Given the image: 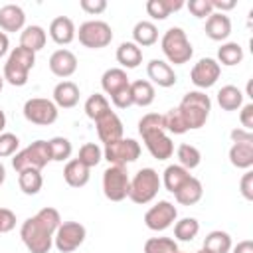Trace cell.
<instances>
[{
  "instance_id": "obj_54",
  "label": "cell",
  "mask_w": 253,
  "mask_h": 253,
  "mask_svg": "<svg viewBox=\"0 0 253 253\" xmlns=\"http://www.w3.org/2000/svg\"><path fill=\"white\" fill-rule=\"evenodd\" d=\"M4 128H6V115H4V111L0 109V134L4 132Z\"/></svg>"
},
{
  "instance_id": "obj_1",
  "label": "cell",
  "mask_w": 253,
  "mask_h": 253,
  "mask_svg": "<svg viewBox=\"0 0 253 253\" xmlns=\"http://www.w3.org/2000/svg\"><path fill=\"white\" fill-rule=\"evenodd\" d=\"M61 223V215L55 208H42L36 215L28 217L20 227L22 243L30 253H49L53 235Z\"/></svg>"
},
{
  "instance_id": "obj_23",
  "label": "cell",
  "mask_w": 253,
  "mask_h": 253,
  "mask_svg": "<svg viewBox=\"0 0 253 253\" xmlns=\"http://www.w3.org/2000/svg\"><path fill=\"white\" fill-rule=\"evenodd\" d=\"M229 162L239 170H249L253 166V140L233 142L229 148Z\"/></svg>"
},
{
  "instance_id": "obj_26",
  "label": "cell",
  "mask_w": 253,
  "mask_h": 253,
  "mask_svg": "<svg viewBox=\"0 0 253 253\" xmlns=\"http://www.w3.org/2000/svg\"><path fill=\"white\" fill-rule=\"evenodd\" d=\"M47 42V36H45V30L42 26H26L20 34V45L30 49V51H40Z\"/></svg>"
},
{
  "instance_id": "obj_15",
  "label": "cell",
  "mask_w": 253,
  "mask_h": 253,
  "mask_svg": "<svg viewBox=\"0 0 253 253\" xmlns=\"http://www.w3.org/2000/svg\"><path fill=\"white\" fill-rule=\"evenodd\" d=\"M95 126H97V136L101 142L105 144H111L119 138H123V132H125V126H123V121L119 119V115L115 111H109L105 113L103 117H99L95 121Z\"/></svg>"
},
{
  "instance_id": "obj_5",
  "label": "cell",
  "mask_w": 253,
  "mask_h": 253,
  "mask_svg": "<svg viewBox=\"0 0 253 253\" xmlns=\"http://www.w3.org/2000/svg\"><path fill=\"white\" fill-rule=\"evenodd\" d=\"M160 49L168 63L174 65H184L194 55V47L182 28H168L160 40Z\"/></svg>"
},
{
  "instance_id": "obj_30",
  "label": "cell",
  "mask_w": 253,
  "mask_h": 253,
  "mask_svg": "<svg viewBox=\"0 0 253 253\" xmlns=\"http://www.w3.org/2000/svg\"><path fill=\"white\" fill-rule=\"evenodd\" d=\"M130 95H132V105L148 107V105H152V101L156 97V91H154V85L150 81L138 79V81L130 83Z\"/></svg>"
},
{
  "instance_id": "obj_34",
  "label": "cell",
  "mask_w": 253,
  "mask_h": 253,
  "mask_svg": "<svg viewBox=\"0 0 253 253\" xmlns=\"http://www.w3.org/2000/svg\"><path fill=\"white\" fill-rule=\"evenodd\" d=\"M241 61H243V47L237 42L221 43V47L217 49V63L233 67V65H239Z\"/></svg>"
},
{
  "instance_id": "obj_3",
  "label": "cell",
  "mask_w": 253,
  "mask_h": 253,
  "mask_svg": "<svg viewBox=\"0 0 253 253\" xmlns=\"http://www.w3.org/2000/svg\"><path fill=\"white\" fill-rule=\"evenodd\" d=\"M36 65V53L18 45L10 51L6 63H4V81H8L14 87H24L28 83V75Z\"/></svg>"
},
{
  "instance_id": "obj_11",
  "label": "cell",
  "mask_w": 253,
  "mask_h": 253,
  "mask_svg": "<svg viewBox=\"0 0 253 253\" xmlns=\"http://www.w3.org/2000/svg\"><path fill=\"white\" fill-rule=\"evenodd\" d=\"M142 148L134 138H119L111 144H105L103 158L113 166H126L134 160H138Z\"/></svg>"
},
{
  "instance_id": "obj_40",
  "label": "cell",
  "mask_w": 253,
  "mask_h": 253,
  "mask_svg": "<svg viewBox=\"0 0 253 253\" xmlns=\"http://www.w3.org/2000/svg\"><path fill=\"white\" fill-rule=\"evenodd\" d=\"M77 160H79L83 166H87V168L91 170L93 166H97V164L103 160V150H101V146H99L97 142H85V144L79 148Z\"/></svg>"
},
{
  "instance_id": "obj_39",
  "label": "cell",
  "mask_w": 253,
  "mask_h": 253,
  "mask_svg": "<svg viewBox=\"0 0 253 253\" xmlns=\"http://www.w3.org/2000/svg\"><path fill=\"white\" fill-rule=\"evenodd\" d=\"M144 253H178V243L172 237H150L144 241Z\"/></svg>"
},
{
  "instance_id": "obj_24",
  "label": "cell",
  "mask_w": 253,
  "mask_h": 253,
  "mask_svg": "<svg viewBox=\"0 0 253 253\" xmlns=\"http://www.w3.org/2000/svg\"><path fill=\"white\" fill-rule=\"evenodd\" d=\"M89 178H91V172H89L87 166H83L77 158L67 160V164L63 168V180H65L67 186H71V188H83L89 182Z\"/></svg>"
},
{
  "instance_id": "obj_53",
  "label": "cell",
  "mask_w": 253,
  "mask_h": 253,
  "mask_svg": "<svg viewBox=\"0 0 253 253\" xmlns=\"http://www.w3.org/2000/svg\"><path fill=\"white\" fill-rule=\"evenodd\" d=\"M8 47H10V40L4 32H0V57H4L8 53Z\"/></svg>"
},
{
  "instance_id": "obj_13",
  "label": "cell",
  "mask_w": 253,
  "mask_h": 253,
  "mask_svg": "<svg viewBox=\"0 0 253 253\" xmlns=\"http://www.w3.org/2000/svg\"><path fill=\"white\" fill-rule=\"evenodd\" d=\"M178 217V210L172 202L168 200H160L158 204H154L150 210H146L144 213V225L152 231H164L168 229Z\"/></svg>"
},
{
  "instance_id": "obj_19",
  "label": "cell",
  "mask_w": 253,
  "mask_h": 253,
  "mask_svg": "<svg viewBox=\"0 0 253 253\" xmlns=\"http://www.w3.org/2000/svg\"><path fill=\"white\" fill-rule=\"evenodd\" d=\"M204 32H206V36H208L210 40H213V42H223V40H227L229 34H231V20H229V16L219 14V12L210 14L208 20H206V30H204Z\"/></svg>"
},
{
  "instance_id": "obj_48",
  "label": "cell",
  "mask_w": 253,
  "mask_h": 253,
  "mask_svg": "<svg viewBox=\"0 0 253 253\" xmlns=\"http://www.w3.org/2000/svg\"><path fill=\"white\" fill-rule=\"evenodd\" d=\"M239 190H241V194H243L245 200H249V202L253 200V172L251 170H247L243 174V178L239 182Z\"/></svg>"
},
{
  "instance_id": "obj_12",
  "label": "cell",
  "mask_w": 253,
  "mask_h": 253,
  "mask_svg": "<svg viewBox=\"0 0 253 253\" xmlns=\"http://www.w3.org/2000/svg\"><path fill=\"white\" fill-rule=\"evenodd\" d=\"M24 117L28 123L32 125H40V126H49L57 121V107L53 101L43 99V97H32L24 103Z\"/></svg>"
},
{
  "instance_id": "obj_50",
  "label": "cell",
  "mask_w": 253,
  "mask_h": 253,
  "mask_svg": "<svg viewBox=\"0 0 253 253\" xmlns=\"http://www.w3.org/2000/svg\"><path fill=\"white\" fill-rule=\"evenodd\" d=\"M231 136V142H245V140H253V132L251 130H245V128H233L229 132Z\"/></svg>"
},
{
  "instance_id": "obj_14",
  "label": "cell",
  "mask_w": 253,
  "mask_h": 253,
  "mask_svg": "<svg viewBox=\"0 0 253 253\" xmlns=\"http://www.w3.org/2000/svg\"><path fill=\"white\" fill-rule=\"evenodd\" d=\"M221 75V65L213 57H202L198 63H194L190 71V79L198 89H210L217 83Z\"/></svg>"
},
{
  "instance_id": "obj_55",
  "label": "cell",
  "mask_w": 253,
  "mask_h": 253,
  "mask_svg": "<svg viewBox=\"0 0 253 253\" xmlns=\"http://www.w3.org/2000/svg\"><path fill=\"white\" fill-rule=\"evenodd\" d=\"M4 180H6V168H4V164L0 162V186L4 184Z\"/></svg>"
},
{
  "instance_id": "obj_43",
  "label": "cell",
  "mask_w": 253,
  "mask_h": 253,
  "mask_svg": "<svg viewBox=\"0 0 253 253\" xmlns=\"http://www.w3.org/2000/svg\"><path fill=\"white\" fill-rule=\"evenodd\" d=\"M18 146H20V138L14 132H2L0 134V158L14 156L18 152Z\"/></svg>"
},
{
  "instance_id": "obj_32",
  "label": "cell",
  "mask_w": 253,
  "mask_h": 253,
  "mask_svg": "<svg viewBox=\"0 0 253 253\" xmlns=\"http://www.w3.org/2000/svg\"><path fill=\"white\" fill-rule=\"evenodd\" d=\"M217 105L223 111H237L243 107V93L235 85H223L217 91Z\"/></svg>"
},
{
  "instance_id": "obj_8",
  "label": "cell",
  "mask_w": 253,
  "mask_h": 253,
  "mask_svg": "<svg viewBox=\"0 0 253 253\" xmlns=\"http://www.w3.org/2000/svg\"><path fill=\"white\" fill-rule=\"evenodd\" d=\"M75 36L79 38V43L83 47H89V49H101V47H107L113 42V30L103 20L83 22Z\"/></svg>"
},
{
  "instance_id": "obj_59",
  "label": "cell",
  "mask_w": 253,
  "mask_h": 253,
  "mask_svg": "<svg viewBox=\"0 0 253 253\" xmlns=\"http://www.w3.org/2000/svg\"><path fill=\"white\" fill-rule=\"evenodd\" d=\"M178 253H184V251H178Z\"/></svg>"
},
{
  "instance_id": "obj_7",
  "label": "cell",
  "mask_w": 253,
  "mask_h": 253,
  "mask_svg": "<svg viewBox=\"0 0 253 253\" xmlns=\"http://www.w3.org/2000/svg\"><path fill=\"white\" fill-rule=\"evenodd\" d=\"M47 162H51L47 140H34L32 144H28L20 152H16L12 158V166L16 172H22V170H40L42 172V168L47 166Z\"/></svg>"
},
{
  "instance_id": "obj_20",
  "label": "cell",
  "mask_w": 253,
  "mask_h": 253,
  "mask_svg": "<svg viewBox=\"0 0 253 253\" xmlns=\"http://www.w3.org/2000/svg\"><path fill=\"white\" fill-rule=\"evenodd\" d=\"M79 87L73 81H59L53 87V103L57 109H73L79 103Z\"/></svg>"
},
{
  "instance_id": "obj_36",
  "label": "cell",
  "mask_w": 253,
  "mask_h": 253,
  "mask_svg": "<svg viewBox=\"0 0 253 253\" xmlns=\"http://www.w3.org/2000/svg\"><path fill=\"white\" fill-rule=\"evenodd\" d=\"M176 156H178V162L180 166H184L186 170H194L200 166L202 162V152L194 146V144H188V142H182L176 150Z\"/></svg>"
},
{
  "instance_id": "obj_25",
  "label": "cell",
  "mask_w": 253,
  "mask_h": 253,
  "mask_svg": "<svg viewBox=\"0 0 253 253\" xmlns=\"http://www.w3.org/2000/svg\"><path fill=\"white\" fill-rule=\"evenodd\" d=\"M202 196H204V186H202V182H200L198 178H194V176H190V180H188L186 184H182V186L174 192L176 202L182 204V206H194V204H198V202L202 200Z\"/></svg>"
},
{
  "instance_id": "obj_51",
  "label": "cell",
  "mask_w": 253,
  "mask_h": 253,
  "mask_svg": "<svg viewBox=\"0 0 253 253\" xmlns=\"http://www.w3.org/2000/svg\"><path fill=\"white\" fill-rule=\"evenodd\" d=\"M211 6H213V10H217L219 14H225L227 10H233V8H235V0H227V2L211 0Z\"/></svg>"
},
{
  "instance_id": "obj_42",
  "label": "cell",
  "mask_w": 253,
  "mask_h": 253,
  "mask_svg": "<svg viewBox=\"0 0 253 253\" xmlns=\"http://www.w3.org/2000/svg\"><path fill=\"white\" fill-rule=\"evenodd\" d=\"M162 119H164V128L168 132H172V134H184V132L190 130L178 107H172L166 115H162Z\"/></svg>"
},
{
  "instance_id": "obj_22",
  "label": "cell",
  "mask_w": 253,
  "mask_h": 253,
  "mask_svg": "<svg viewBox=\"0 0 253 253\" xmlns=\"http://www.w3.org/2000/svg\"><path fill=\"white\" fill-rule=\"evenodd\" d=\"M26 24V12L18 4H6L0 8V28L6 32H20Z\"/></svg>"
},
{
  "instance_id": "obj_52",
  "label": "cell",
  "mask_w": 253,
  "mask_h": 253,
  "mask_svg": "<svg viewBox=\"0 0 253 253\" xmlns=\"http://www.w3.org/2000/svg\"><path fill=\"white\" fill-rule=\"evenodd\" d=\"M233 253H253V241H251V239L239 241V243L233 247Z\"/></svg>"
},
{
  "instance_id": "obj_46",
  "label": "cell",
  "mask_w": 253,
  "mask_h": 253,
  "mask_svg": "<svg viewBox=\"0 0 253 253\" xmlns=\"http://www.w3.org/2000/svg\"><path fill=\"white\" fill-rule=\"evenodd\" d=\"M79 6H81L83 12H87L91 16H97V14L107 10V2L105 0H81Z\"/></svg>"
},
{
  "instance_id": "obj_45",
  "label": "cell",
  "mask_w": 253,
  "mask_h": 253,
  "mask_svg": "<svg viewBox=\"0 0 253 253\" xmlns=\"http://www.w3.org/2000/svg\"><path fill=\"white\" fill-rule=\"evenodd\" d=\"M16 227V213L8 208H0V233H8Z\"/></svg>"
},
{
  "instance_id": "obj_10",
  "label": "cell",
  "mask_w": 253,
  "mask_h": 253,
  "mask_svg": "<svg viewBox=\"0 0 253 253\" xmlns=\"http://www.w3.org/2000/svg\"><path fill=\"white\" fill-rule=\"evenodd\" d=\"M87 237V229L79 221H61L55 235H53V245L59 253H73L83 245Z\"/></svg>"
},
{
  "instance_id": "obj_57",
  "label": "cell",
  "mask_w": 253,
  "mask_h": 253,
  "mask_svg": "<svg viewBox=\"0 0 253 253\" xmlns=\"http://www.w3.org/2000/svg\"><path fill=\"white\" fill-rule=\"evenodd\" d=\"M2 87H4V77H0V91H2Z\"/></svg>"
},
{
  "instance_id": "obj_47",
  "label": "cell",
  "mask_w": 253,
  "mask_h": 253,
  "mask_svg": "<svg viewBox=\"0 0 253 253\" xmlns=\"http://www.w3.org/2000/svg\"><path fill=\"white\" fill-rule=\"evenodd\" d=\"M111 101H113V105H115L117 109H128V107H132V95H130V87H126V89H123L121 93L113 95V97H111Z\"/></svg>"
},
{
  "instance_id": "obj_2",
  "label": "cell",
  "mask_w": 253,
  "mask_h": 253,
  "mask_svg": "<svg viewBox=\"0 0 253 253\" xmlns=\"http://www.w3.org/2000/svg\"><path fill=\"white\" fill-rule=\"evenodd\" d=\"M138 132L144 140L146 150L156 160H168L174 154V144L164 128V119L158 113H146L138 121Z\"/></svg>"
},
{
  "instance_id": "obj_56",
  "label": "cell",
  "mask_w": 253,
  "mask_h": 253,
  "mask_svg": "<svg viewBox=\"0 0 253 253\" xmlns=\"http://www.w3.org/2000/svg\"><path fill=\"white\" fill-rule=\"evenodd\" d=\"M251 87H253V81L249 79V83H247V97H251Z\"/></svg>"
},
{
  "instance_id": "obj_31",
  "label": "cell",
  "mask_w": 253,
  "mask_h": 253,
  "mask_svg": "<svg viewBox=\"0 0 253 253\" xmlns=\"http://www.w3.org/2000/svg\"><path fill=\"white\" fill-rule=\"evenodd\" d=\"M184 6L182 0H148L146 2V12L152 20H166L172 12L180 10Z\"/></svg>"
},
{
  "instance_id": "obj_41",
  "label": "cell",
  "mask_w": 253,
  "mask_h": 253,
  "mask_svg": "<svg viewBox=\"0 0 253 253\" xmlns=\"http://www.w3.org/2000/svg\"><path fill=\"white\" fill-rule=\"evenodd\" d=\"M49 144V154H51V160L55 162H63V160H69L71 152H73V146L71 142L65 138V136H53L47 140Z\"/></svg>"
},
{
  "instance_id": "obj_37",
  "label": "cell",
  "mask_w": 253,
  "mask_h": 253,
  "mask_svg": "<svg viewBox=\"0 0 253 253\" xmlns=\"http://www.w3.org/2000/svg\"><path fill=\"white\" fill-rule=\"evenodd\" d=\"M111 111V103L105 95L101 93H93L87 101H85V115L91 119V121H97L99 117H103L105 113Z\"/></svg>"
},
{
  "instance_id": "obj_16",
  "label": "cell",
  "mask_w": 253,
  "mask_h": 253,
  "mask_svg": "<svg viewBox=\"0 0 253 253\" xmlns=\"http://www.w3.org/2000/svg\"><path fill=\"white\" fill-rule=\"evenodd\" d=\"M49 71L55 75V77H61V79H67L71 77L75 71H77V57L73 51L61 47V49H55L51 55H49Z\"/></svg>"
},
{
  "instance_id": "obj_17",
  "label": "cell",
  "mask_w": 253,
  "mask_h": 253,
  "mask_svg": "<svg viewBox=\"0 0 253 253\" xmlns=\"http://www.w3.org/2000/svg\"><path fill=\"white\" fill-rule=\"evenodd\" d=\"M146 73L152 79V83H156L158 87H164V89L176 85V81H178L172 65L164 59H150L146 65Z\"/></svg>"
},
{
  "instance_id": "obj_27",
  "label": "cell",
  "mask_w": 253,
  "mask_h": 253,
  "mask_svg": "<svg viewBox=\"0 0 253 253\" xmlns=\"http://www.w3.org/2000/svg\"><path fill=\"white\" fill-rule=\"evenodd\" d=\"M132 40H134V43L138 47L154 45L158 42V28L148 20H140L132 28Z\"/></svg>"
},
{
  "instance_id": "obj_6",
  "label": "cell",
  "mask_w": 253,
  "mask_h": 253,
  "mask_svg": "<svg viewBox=\"0 0 253 253\" xmlns=\"http://www.w3.org/2000/svg\"><path fill=\"white\" fill-rule=\"evenodd\" d=\"M160 186H162V180H160V176L154 168H140L130 180L128 198L134 204L144 206V204H148L156 198Z\"/></svg>"
},
{
  "instance_id": "obj_33",
  "label": "cell",
  "mask_w": 253,
  "mask_h": 253,
  "mask_svg": "<svg viewBox=\"0 0 253 253\" xmlns=\"http://www.w3.org/2000/svg\"><path fill=\"white\" fill-rule=\"evenodd\" d=\"M204 249L210 253H229L231 249V235L221 229H213L204 239Z\"/></svg>"
},
{
  "instance_id": "obj_21",
  "label": "cell",
  "mask_w": 253,
  "mask_h": 253,
  "mask_svg": "<svg viewBox=\"0 0 253 253\" xmlns=\"http://www.w3.org/2000/svg\"><path fill=\"white\" fill-rule=\"evenodd\" d=\"M101 87H103V91H105L109 97H113V95L121 93L123 89L130 87V81H128V75H126L125 69H121V67H111V69H107V71L103 73V77H101Z\"/></svg>"
},
{
  "instance_id": "obj_9",
  "label": "cell",
  "mask_w": 253,
  "mask_h": 253,
  "mask_svg": "<svg viewBox=\"0 0 253 253\" xmlns=\"http://www.w3.org/2000/svg\"><path fill=\"white\" fill-rule=\"evenodd\" d=\"M128 186H130V178H128L126 168L109 164V168L103 172L105 198L111 202H123L125 198H128Z\"/></svg>"
},
{
  "instance_id": "obj_28",
  "label": "cell",
  "mask_w": 253,
  "mask_h": 253,
  "mask_svg": "<svg viewBox=\"0 0 253 253\" xmlns=\"http://www.w3.org/2000/svg\"><path fill=\"white\" fill-rule=\"evenodd\" d=\"M117 61L126 69H134L142 63V49L134 42H123L117 47Z\"/></svg>"
},
{
  "instance_id": "obj_18",
  "label": "cell",
  "mask_w": 253,
  "mask_h": 253,
  "mask_svg": "<svg viewBox=\"0 0 253 253\" xmlns=\"http://www.w3.org/2000/svg\"><path fill=\"white\" fill-rule=\"evenodd\" d=\"M75 34H77L75 24H73V20L67 18V16H57V18H53L51 24H49V38H51L57 45H67V43H71V42L75 40Z\"/></svg>"
},
{
  "instance_id": "obj_29",
  "label": "cell",
  "mask_w": 253,
  "mask_h": 253,
  "mask_svg": "<svg viewBox=\"0 0 253 253\" xmlns=\"http://www.w3.org/2000/svg\"><path fill=\"white\" fill-rule=\"evenodd\" d=\"M160 180H162L164 188L174 194L182 184H186V182L190 180V170H186V168L180 166V164H170V166L164 168Z\"/></svg>"
},
{
  "instance_id": "obj_44",
  "label": "cell",
  "mask_w": 253,
  "mask_h": 253,
  "mask_svg": "<svg viewBox=\"0 0 253 253\" xmlns=\"http://www.w3.org/2000/svg\"><path fill=\"white\" fill-rule=\"evenodd\" d=\"M188 10H190L196 18H208L210 14H213L211 0H190V2H188Z\"/></svg>"
},
{
  "instance_id": "obj_49",
  "label": "cell",
  "mask_w": 253,
  "mask_h": 253,
  "mask_svg": "<svg viewBox=\"0 0 253 253\" xmlns=\"http://www.w3.org/2000/svg\"><path fill=\"white\" fill-rule=\"evenodd\" d=\"M239 123L243 125L245 130H251V128H253V103H247V105L241 107Z\"/></svg>"
},
{
  "instance_id": "obj_58",
  "label": "cell",
  "mask_w": 253,
  "mask_h": 253,
  "mask_svg": "<svg viewBox=\"0 0 253 253\" xmlns=\"http://www.w3.org/2000/svg\"><path fill=\"white\" fill-rule=\"evenodd\" d=\"M198 253H210V251H206V249H204V247H202V249H200V251H198Z\"/></svg>"
},
{
  "instance_id": "obj_35",
  "label": "cell",
  "mask_w": 253,
  "mask_h": 253,
  "mask_svg": "<svg viewBox=\"0 0 253 253\" xmlns=\"http://www.w3.org/2000/svg\"><path fill=\"white\" fill-rule=\"evenodd\" d=\"M18 186L26 196H36L42 186H43V178L40 170H22L18 172Z\"/></svg>"
},
{
  "instance_id": "obj_4",
  "label": "cell",
  "mask_w": 253,
  "mask_h": 253,
  "mask_svg": "<svg viewBox=\"0 0 253 253\" xmlns=\"http://www.w3.org/2000/svg\"><path fill=\"white\" fill-rule=\"evenodd\" d=\"M186 125L190 130H196V128H202L210 117V111H211V99L204 93V91H188L180 105H178Z\"/></svg>"
},
{
  "instance_id": "obj_38",
  "label": "cell",
  "mask_w": 253,
  "mask_h": 253,
  "mask_svg": "<svg viewBox=\"0 0 253 253\" xmlns=\"http://www.w3.org/2000/svg\"><path fill=\"white\" fill-rule=\"evenodd\" d=\"M200 231V221L196 217H182L174 223V237L178 241H192Z\"/></svg>"
}]
</instances>
